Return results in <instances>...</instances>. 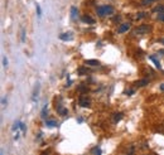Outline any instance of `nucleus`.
<instances>
[{
  "label": "nucleus",
  "instance_id": "f257e3e1",
  "mask_svg": "<svg viewBox=\"0 0 164 155\" xmlns=\"http://www.w3.org/2000/svg\"><path fill=\"white\" fill-rule=\"evenodd\" d=\"M114 13V8L110 5H101L97 8V14L100 17H105V15H110Z\"/></svg>",
  "mask_w": 164,
  "mask_h": 155
},
{
  "label": "nucleus",
  "instance_id": "f03ea898",
  "mask_svg": "<svg viewBox=\"0 0 164 155\" xmlns=\"http://www.w3.org/2000/svg\"><path fill=\"white\" fill-rule=\"evenodd\" d=\"M54 106H56V110H57V112H58L59 115L66 116V115L68 114V110L63 106V102L61 101V99H56V104H54Z\"/></svg>",
  "mask_w": 164,
  "mask_h": 155
},
{
  "label": "nucleus",
  "instance_id": "7ed1b4c3",
  "mask_svg": "<svg viewBox=\"0 0 164 155\" xmlns=\"http://www.w3.org/2000/svg\"><path fill=\"white\" fill-rule=\"evenodd\" d=\"M152 30V27L150 25H148V24H143V25H139V27H137L135 28V30H134V33L135 34H145V33H149Z\"/></svg>",
  "mask_w": 164,
  "mask_h": 155
},
{
  "label": "nucleus",
  "instance_id": "20e7f679",
  "mask_svg": "<svg viewBox=\"0 0 164 155\" xmlns=\"http://www.w3.org/2000/svg\"><path fill=\"white\" fill-rule=\"evenodd\" d=\"M78 104H80V106H82V107L90 106V97H88L87 95H81L80 99H78Z\"/></svg>",
  "mask_w": 164,
  "mask_h": 155
},
{
  "label": "nucleus",
  "instance_id": "39448f33",
  "mask_svg": "<svg viewBox=\"0 0 164 155\" xmlns=\"http://www.w3.org/2000/svg\"><path fill=\"white\" fill-rule=\"evenodd\" d=\"M71 18H72L73 22H76L77 18H78V9H77L76 7H72V8H71Z\"/></svg>",
  "mask_w": 164,
  "mask_h": 155
},
{
  "label": "nucleus",
  "instance_id": "423d86ee",
  "mask_svg": "<svg viewBox=\"0 0 164 155\" xmlns=\"http://www.w3.org/2000/svg\"><path fill=\"white\" fill-rule=\"evenodd\" d=\"M72 37H73L72 33L68 32V33H63V34H61V36H59V39H62V41H71Z\"/></svg>",
  "mask_w": 164,
  "mask_h": 155
},
{
  "label": "nucleus",
  "instance_id": "0eeeda50",
  "mask_svg": "<svg viewBox=\"0 0 164 155\" xmlns=\"http://www.w3.org/2000/svg\"><path fill=\"white\" fill-rule=\"evenodd\" d=\"M129 28H130V24H129V23L121 24V25L119 27V33H125L126 30H129Z\"/></svg>",
  "mask_w": 164,
  "mask_h": 155
},
{
  "label": "nucleus",
  "instance_id": "6e6552de",
  "mask_svg": "<svg viewBox=\"0 0 164 155\" xmlns=\"http://www.w3.org/2000/svg\"><path fill=\"white\" fill-rule=\"evenodd\" d=\"M38 94H39V83H37V85H36L34 92H33V96H32L33 101H36V100H37V97H38Z\"/></svg>",
  "mask_w": 164,
  "mask_h": 155
},
{
  "label": "nucleus",
  "instance_id": "1a4fd4ad",
  "mask_svg": "<svg viewBox=\"0 0 164 155\" xmlns=\"http://www.w3.org/2000/svg\"><path fill=\"white\" fill-rule=\"evenodd\" d=\"M82 22H83V23H87V24H93V23H95V20H93L90 15H83V17H82Z\"/></svg>",
  "mask_w": 164,
  "mask_h": 155
},
{
  "label": "nucleus",
  "instance_id": "9d476101",
  "mask_svg": "<svg viewBox=\"0 0 164 155\" xmlns=\"http://www.w3.org/2000/svg\"><path fill=\"white\" fill-rule=\"evenodd\" d=\"M135 145H130L127 149H126V155H134L135 154Z\"/></svg>",
  "mask_w": 164,
  "mask_h": 155
},
{
  "label": "nucleus",
  "instance_id": "9b49d317",
  "mask_svg": "<svg viewBox=\"0 0 164 155\" xmlns=\"http://www.w3.org/2000/svg\"><path fill=\"white\" fill-rule=\"evenodd\" d=\"M122 117H124V115H122L121 112H119V114H115V115L112 116V121H114V122H119V121H120Z\"/></svg>",
  "mask_w": 164,
  "mask_h": 155
},
{
  "label": "nucleus",
  "instance_id": "f8f14e48",
  "mask_svg": "<svg viewBox=\"0 0 164 155\" xmlns=\"http://www.w3.org/2000/svg\"><path fill=\"white\" fill-rule=\"evenodd\" d=\"M46 126H48V128H54V126H57V121H54V120H47V121H46Z\"/></svg>",
  "mask_w": 164,
  "mask_h": 155
},
{
  "label": "nucleus",
  "instance_id": "ddd939ff",
  "mask_svg": "<svg viewBox=\"0 0 164 155\" xmlns=\"http://www.w3.org/2000/svg\"><path fill=\"white\" fill-rule=\"evenodd\" d=\"M148 83H149V80H140L139 82L135 83V86L137 87H143V86H147Z\"/></svg>",
  "mask_w": 164,
  "mask_h": 155
},
{
  "label": "nucleus",
  "instance_id": "4468645a",
  "mask_svg": "<svg viewBox=\"0 0 164 155\" xmlns=\"http://www.w3.org/2000/svg\"><path fill=\"white\" fill-rule=\"evenodd\" d=\"M86 65H90V66H98V61H95V59H90V61H86Z\"/></svg>",
  "mask_w": 164,
  "mask_h": 155
},
{
  "label": "nucleus",
  "instance_id": "2eb2a0df",
  "mask_svg": "<svg viewBox=\"0 0 164 155\" xmlns=\"http://www.w3.org/2000/svg\"><path fill=\"white\" fill-rule=\"evenodd\" d=\"M91 154L92 155H101V149L100 148H93L91 150Z\"/></svg>",
  "mask_w": 164,
  "mask_h": 155
},
{
  "label": "nucleus",
  "instance_id": "dca6fc26",
  "mask_svg": "<svg viewBox=\"0 0 164 155\" xmlns=\"http://www.w3.org/2000/svg\"><path fill=\"white\" fill-rule=\"evenodd\" d=\"M42 117L43 119H46V116L48 115V107H47V105H44V107H43V110H42Z\"/></svg>",
  "mask_w": 164,
  "mask_h": 155
},
{
  "label": "nucleus",
  "instance_id": "f3484780",
  "mask_svg": "<svg viewBox=\"0 0 164 155\" xmlns=\"http://www.w3.org/2000/svg\"><path fill=\"white\" fill-rule=\"evenodd\" d=\"M154 2H157V0H143V2H142V5L147 7V5H150V4H153Z\"/></svg>",
  "mask_w": 164,
  "mask_h": 155
},
{
  "label": "nucleus",
  "instance_id": "a211bd4d",
  "mask_svg": "<svg viewBox=\"0 0 164 155\" xmlns=\"http://www.w3.org/2000/svg\"><path fill=\"white\" fill-rule=\"evenodd\" d=\"M150 59H152V61L154 62V65H155V66H157L158 68H160V63H159V61H158V59H157V58H155L154 56H150Z\"/></svg>",
  "mask_w": 164,
  "mask_h": 155
},
{
  "label": "nucleus",
  "instance_id": "6ab92c4d",
  "mask_svg": "<svg viewBox=\"0 0 164 155\" xmlns=\"http://www.w3.org/2000/svg\"><path fill=\"white\" fill-rule=\"evenodd\" d=\"M154 12H157V13H163V12H164V5H158V7H155V8H154Z\"/></svg>",
  "mask_w": 164,
  "mask_h": 155
},
{
  "label": "nucleus",
  "instance_id": "aec40b11",
  "mask_svg": "<svg viewBox=\"0 0 164 155\" xmlns=\"http://www.w3.org/2000/svg\"><path fill=\"white\" fill-rule=\"evenodd\" d=\"M20 125H22L20 121H15V122H14V126H13V130H14V131H15V130L18 131V129L20 128Z\"/></svg>",
  "mask_w": 164,
  "mask_h": 155
},
{
  "label": "nucleus",
  "instance_id": "412c9836",
  "mask_svg": "<svg viewBox=\"0 0 164 155\" xmlns=\"http://www.w3.org/2000/svg\"><path fill=\"white\" fill-rule=\"evenodd\" d=\"M158 20L164 22V12L163 13H158Z\"/></svg>",
  "mask_w": 164,
  "mask_h": 155
},
{
  "label": "nucleus",
  "instance_id": "4be33fe9",
  "mask_svg": "<svg viewBox=\"0 0 164 155\" xmlns=\"http://www.w3.org/2000/svg\"><path fill=\"white\" fill-rule=\"evenodd\" d=\"M20 41H22V42H24V41H25V30H24V29H22V36H20Z\"/></svg>",
  "mask_w": 164,
  "mask_h": 155
},
{
  "label": "nucleus",
  "instance_id": "5701e85b",
  "mask_svg": "<svg viewBox=\"0 0 164 155\" xmlns=\"http://www.w3.org/2000/svg\"><path fill=\"white\" fill-rule=\"evenodd\" d=\"M144 17H147L145 13H139V14H137V19H138V20L142 19V18H144Z\"/></svg>",
  "mask_w": 164,
  "mask_h": 155
},
{
  "label": "nucleus",
  "instance_id": "b1692460",
  "mask_svg": "<svg viewBox=\"0 0 164 155\" xmlns=\"http://www.w3.org/2000/svg\"><path fill=\"white\" fill-rule=\"evenodd\" d=\"M125 94H126V95H133V94H134V90H126Z\"/></svg>",
  "mask_w": 164,
  "mask_h": 155
},
{
  "label": "nucleus",
  "instance_id": "393cba45",
  "mask_svg": "<svg viewBox=\"0 0 164 155\" xmlns=\"http://www.w3.org/2000/svg\"><path fill=\"white\" fill-rule=\"evenodd\" d=\"M86 71H87V70H85L83 67H81V68H80V75H85V73H87Z\"/></svg>",
  "mask_w": 164,
  "mask_h": 155
},
{
  "label": "nucleus",
  "instance_id": "a878e982",
  "mask_svg": "<svg viewBox=\"0 0 164 155\" xmlns=\"http://www.w3.org/2000/svg\"><path fill=\"white\" fill-rule=\"evenodd\" d=\"M20 130H22L23 133H25V130H27V128H25V125H24V124H22V125H20Z\"/></svg>",
  "mask_w": 164,
  "mask_h": 155
},
{
  "label": "nucleus",
  "instance_id": "bb28decb",
  "mask_svg": "<svg viewBox=\"0 0 164 155\" xmlns=\"http://www.w3.org/2000/svg\"><path fill=\"white\" fill-rule=\"evenodd\" d=\"M3 61H4V62H3L4 66H8V59H7V57H4V58H3Z\"/></svg>",
  "mask_w": 164,
  "mask_h": 155
},
{
  "label": "nucleus",
  "instance_id": "cd10ccee",
  "mask_svg": "<svg viewBox=\"0 0 164 155\" xmlns=\"http://www.w3.org/2000/svg\"><path fill=\"white\" fill-rule=\"evenodd\" d=\"M37 13H38V15H41V8L37 5Z\"/></svg>",
  "mask_w": 164,
  "mask_h": 155
},
{
  "label": "nucleus",
  "instance_id": "c85d7f7f",
  "mask_svg": "<svg viewBox=\"0 0 164 155\" xmlns=\"http://www.w3.org/2000/svg\"><path fill=\"white\" fill-rule=\"evenodd\" d=\"M42 155H51V154H49L48 151H43V153H42Z\"/></svg>",
  "mask_w": 164,
  "mask_h": 155
},
{
  "label": "nucleus",
  "instance_id": "c756f323",
  "mask_svg": "<svg viewBox=\"0 0 164 155\" xmlns=\"http://www.w3.org/2000/svg\"><path fill=\"white\" fill-rule=\"evenodd\" d=\"M160 90H162V91H164V83H162V85H160Z\"/></svg>",
  "mask_w": 164,
  "mask_h": 155
},
{
  "label": "nucleus",
  "instance_id": "7c9ffc66",
  "mask_svg": "<svg viewBox=\"0 0 164 155\" xmlns=\"http://www.w3.org/2000/svg\"><path fill=\"white\" fill-rule=\"evenodd\" d=\"M5 102H7V99H3V101H2V104H3V105H5Z\"/></svg>",
  "mask_w": 164,
  "mask_h": 155
},
{
  "label": "nucleus",
  "instance_id": "2f4dec72",
  "mask_svg": "<svg viewBox=\"0 0 164 155\" xmlns=\"http://www.w3.org/2000/svg\"><path fill=\"white\" fill-rule=\"evenodd\" d=\"M162 43H163V44H164V39H162Z\"/></svg>",
  "mask_w": 164,
  "mask_h": 155
},
{
  "label": "nucleus",
  "instance_id": "473e14b6",
  "mask_svg": "<svg viewBox=\"0 0 164 155\" xmlns=\"http://www.w3.org/2000/svg\"><path fill=\"white\" fill-rule=\"evenodd\" d=\"M2 155H4V153H3V150H2Z\"/></svg>",
  "mask_w": 164,
  "mask_h": 155
}]
</instances>
